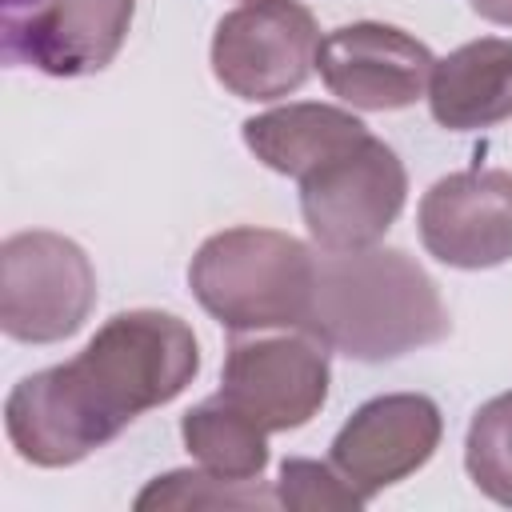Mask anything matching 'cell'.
<instances>
[{"instance_id":"cell-1","label":"cell","mask_w":512,"mask_h":512,"mask_svg":"<svg viewBox=\"0 0 512 512\" xmlns=\"http://www.w3.org/2000/svg\"><path fill=\"white\" fill-rule=\"evenodd\" d=\"M200 372L192 328L160 308L116 312L64 364L24 376L4 404L20 460L68 468L116 440L140 412L176 400Z\"/></svg>"},{"instance_id":"cell-2","label":"cell","mask_w":512,"mask_h":512,"mask_svg":"<svg viewBox=\"0 0 512 512\" xmlns=\"http://www.w3.org/2000/svg\"><path fill=\"white\" fill-rule=\"evenodd\" d=\"M452 328L432 276L400 248L316 252V288L304 332L328 352L380 364L424 344L444 340Z\"/></svg>"},{"instance_id":"cell-3","label":"cell","mask_w":512,"mask_h":512,"mask_svg":"<svg viewBox=\"0 0 512 512\" xmlns=\"http://www.w3.org/2000/svg\"><path fill=\"white\" fill-rule=\"evenodd\" d=\"M192 296L228 332L304 328L316 288V252L276 228H224L188 264Z\"/></svg>"},{"instance_id":"cell-4","label":"cell","mask_w":512,"mask_h":512,"mask_svg":"<svg viewBox=\"0 0 512 512\" xmlns=\"http://www.w3.org/2000/svg\"><path fill=\"white\" fill-rule=\"evenodd\" d=\"M96 272L60 232H16L0 244V328L20 344H56L84 328Z\"/></svg>"},{"instance_id":"cell-5","label":"cell","mask_w":512,"mask_h":512,"mask_svg":"<svg viewBox=\"0 0 512 512\" xmlns=\"http://www.w3.org/2000/svg\"><path fill=\"white\" fill-rule=\"evenodd\" d=\"M404 200L408 172L400 156L376 136H364L356 148L300 180V212L308 236L324 252L372 248L396 224Z\"/></svg>"},{"instance_id":"cell-6","label":"cell","mask_w":512,"mask_h":512,"mask_svg":"<svg viewBox=\"0 0 512 512\" xmlns=\"http://www.w3.org/2000/svg\"><path fill=\"white\" fill-rule=\"evenodd\" d=\"M320 28L300 0H244L212 36V72L240 100H280L316 68Z\"/></svg>"},{"instance_id":"cell-7","label":"cell","mask_w":512,"mask_h":512,"mask_svg":"<svg viewBox=\"0 0 512 512\" xmlns=\"http://www.w3.org/2000/svg\"><path fill=\"white\" fill-rule=\"evenodd\" d=\"M328 348L296 328L284 336L232 340L220 396L252 416L264 432L304 428L328 400Z\"/></svg>"},{"instance_id":"cell-8","label":"cell","mask_w":512,"mask_h":512,"mask_svg":"<svg viewBox=\"0 0 512 512\" xmlns=\"http://www.w3.org/2000/svg\"><path fill=\"white\" fill-rule=\"evenodd\" d=\"M132 16L136 0H36L32 8L4 12V60L44 76H92L116 60Z\"/></svg>"},{"instance_id":"cell-9","label":"cell","mask_w":512,"mask_h":512,"mask_svg":"<svg viewBox=\"0 0 512 512\" xmlns=\"http://www.w3.org/2000/svg\"><path fill=\"white\" fill-rule=\"evenodd\" d=\"M320 80L332 96L364 112L408 108L428 92L436 56L396 24L356 20L332 28L316 52Z\"/></svg>"},{"instance_id":"cell-10","label":"cell","mask_w":512,"mask_h":512,"mask_svg":"<svg viewBox=\"0 0 512 512\" xmlns=\"http://www.w3.org/2000/svg\"><path fill=\"white\" fill-rule=\"evenodd\" d=\"M440 408L420 392H392L360 404L332 440L336 472L372 500L432 460L440 448Z\"/></svg>"},{"instance_id":"cell-11","label":"cell","mask_w":512,"mask_h":512,"mask_svg":"<svg viewBox=\"0 0 512 512\" xmlns=\"http://www.w3.org/2000/svg\"><path fill=\"white\" fill-rule=\"evenodd\" d=\"M428 256L448 268H496L512 260V172L468 168L440 176L416 212Z\"/></svg>"},{"instance_id":"cell-12","label":"cell","mask_w":512,"mask_h":512,"mask_svg":"<svg viewBox=\"0 0 512 512\" xmlns=\"http://www.w3.org/2000/svg\"><path fill=\"white\" fill-rule=\"evenodd\" d=\"M432 120L448 132L492 128L512 116V40L484 36L436 60L428 80Z\"/></svg>"},{"instance_id":"cell-13","label":"cell","mask_w":512,"mask_h":512,"mask_svg":"<svg viewBox=\"0 0 512 512\" xmlns=\"http://www.w3.org/2000/svg\"><path fill=\"white\" fill-rule=\"evenodd\" d=\"M364 136L372 132L336 104H284V108L244 120L248 152L264 168L292 176V180H304L320 164L356 148Z\"/></svg>"},{"instance_id":"cell-14","label":"cell","mask_w":512,"mask_h":512,"mask_svg":"<svg viewBox=\"0 0 512 512\" xmlns=\"http://www.w3.org/2000/svg\"><path fill=\"white\" fill-rule=\"evenodd\" d=\"M184 448L200 460V468L228 480H260L268 468V432L228 404L220 392L204 404L188 408L180 420Z\"/></svg>"},{"instance_id":"cell-15","label":"cell","mask_w":512,"mask_h":512,"mask_svg":"<svg viewBox=\"0 0 512 512\" xmlns=\"http://www.w3.org/2000/svg\"><path fill=\"white\" fill-rule=\"evenodd\" d=\"M276 492L264 480H228L208 468H180L148 480L136 496L140 512L152 508H276Z\"/></svg>"},{"instance_id":"cell-16","label":"cell","mask_w":512,"mask_h":512,"mask_svg":"<svg viewBox=\"0 0 512 512\" xmlns=\"http://www.w3.org/2000/svg\"><path fill=\"white\" fill-rule=\"evenodd\" d=\"M464 468L488 500L512 508V392L476 408L464 440Z\"/></svg>"},{"instance_id":"cell-17","label":"cell","mask_w":512,"mask_h":512,"mask_svg":"<svg viewBox=\"0 0 512 512\" xmlns=\"http://www.w3.org/2000/svg\"><path fill=\"white\" fill-rule=\"evenodd\" d=\"M276 500L284 508L296 512H336V508H360L368 504L340 472L336 464H320V460H284L280 464V480H276Z\"/></svg>"},{"instance_id":"cell-18","label":"cell","mask_w":512,"mask_h":512,"mask_svg":"<svg viewBox=\"0 0 512 512\" xmlns=\"http://www.w3.org/2000/svg\"><path fill=\"white\" fill-rule=\"evenodd\" d=\"M476 16L492 20V24H508L512 28V0H468Z\"/></svg>"},{"instance_id":"cell-19","label":"cell","mask_w":512,"mask_h":512,"mask_svg":"<svg viewBox=\"0 0 512 512\" xmlns=\"http://www.w3.org/2000/svg\"><path fill=\"white\" fill-rule=\"evenodd\" d=\"M32 4H36V0H0L4 12H20V8H32Z\"/></svg>"}]
</instances>
